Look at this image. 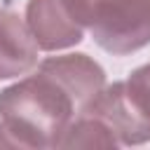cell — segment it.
Wrapping results in <instances>:
<instances>
[{
    "mask_svg": "<svg viewBox=\"0 0 150 150\" xmlns=\"http://www.w3.org/2000/svg\"><path fill=\"white\" fill-rule=\"evenodd\" d=\"M80 112L82 103L75 91L45 63L0 91V122L19 148H59L61 136Z\"/></svg>",
    "mask_w": 150,
    "mask_h": 150,
    "instance_id": "6da1fadb",
    "label": "cell"
},
{
    "mask_svg": "<svg viewBox=\"0 0 150 150\" xmlns=\"http://www.w3.org/2000/svg\"><path fill=\"white\" fill-rule=\"evenodd\" d=\"M94 42L127 56L150 45V0H63Z\"/></svg>",
    "mask_w": 150,
    "mask_h": 150,
    "instance_id": "7a4b0ae2",
    "label": "cell"
},
{
    "mask_svg": "<svg viewBox=\"0 0 150 150\" xmlns=\"http://www.w3.org/2000/svg\"><path fill=\"white\" fill-rule=\"evenodd\" d=\"M26 23L42 52H61L84 40L82 23L63 0H28Z\"/></svg>",
    "mask_w": 150,
    "mask_h": 150,
    "instance_id": "3957f363",
    "label": "cell"
},
{
    "mask_svg": "<svg viewBox=\"0 0 150 150\" xmlns=\"http://www.w3.org/2000/svg\"><path fill=\"white\" fill-rule=\"evenodd\" d=\"M82 112H91L98 120H103L110 127V131L120 145L150 143V122H145L131 105L124 82L105 84Z\"/></svg>",
    "mask_w": 150,
    "mask_h": 150,
    "instance_id": "277c9868",
    "label": "cell"
},
{
    "mask_svg": "<svg viewBox=\"0 0 150 150\" xmlns=\"http://www.w3.org/2000/svg\"><path fill=\"white\" fill-rule=\"evenodd\" d=\"M38 49L26 19L9 7H0V80L28 75L38 66Z\"/></svg>",
    "mask_w": 150,
    "mask_h": 150,
    "instance_id": "5b68a950",
    "label": "cell"
},
{
    "mask_svg": "<svg viewBox=\"0 0 150 150\" xmlns=\"http://www.w3.org/2000/svg\"><path fill=\"white\" fill-rule=\"evenodd\" d=\"M59 148H120L110 127L91 112H80L59 141Z\"/></svg>",
    "mask_w": 150,
    "mask_h": 150,
    "instance_id": "8992f818",
    "label": "cell"
},
{
    "mask_svg": "<svg viewBox=\"0 0 150 150\" xmlns=\"http://www.w3.org/2000/svg\"><path fill=\"white\" fill-rule=\"evenodd\" d=\"M124 89L136 112L145 122H150V61L129 73V77L124 80Z\"/></svg>",
    "mask_w": 150,
    "mask_h": 150,
    "instance_id": "52a82bcc",
    "label": "cell"
},
{
    "mask_svg": "<svg viewBox=\"0 0 150 150\" xmlns=\"http://www.w3.org/2000/svg\"><path fill=\"white\" fill-rule=\"evenodd\" d=\"M0 148H19V143L14 141V136L7 131V127L0 122Z\"/></svg>",
    "mask_w": 150,
    "mask_h": 150,
    "instance_id": "ba28073f",
    "label": "cell"
}]
</instances>
